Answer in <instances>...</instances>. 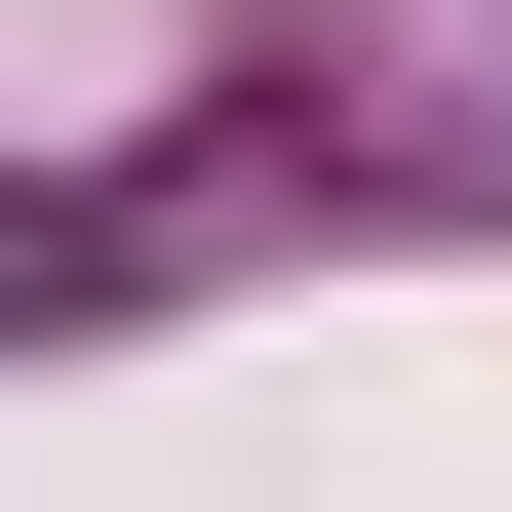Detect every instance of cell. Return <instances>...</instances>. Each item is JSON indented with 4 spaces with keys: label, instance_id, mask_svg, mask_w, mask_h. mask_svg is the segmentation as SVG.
Returning <instances> with one entry per match:
<instances>
[{
    "label": "cell",
    "instance_id": "6da1fadb",
    "mask_svg": "<svg viewBox=\"0 0 512 512\" xmlns=\"http://www.w3.org/2000/svg\"><path fill=\"white\" fill-rule=\"evenodd\" d=\"M79 276H119V237H79V197H0V316H79Z\"/></svg>",
    "mask_w": 512,
    "mask_h": 512
}]
</instances>
